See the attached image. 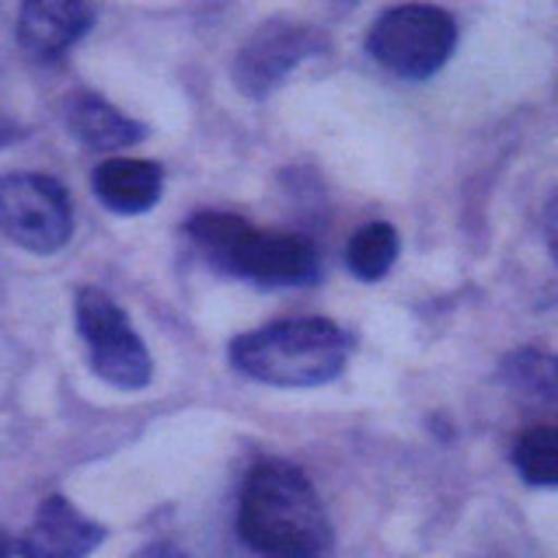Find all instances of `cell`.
Instances as JSON below:
<instances>
[{
  "instance_id": "1",
  "label": "cell",
  "mask_w": 558,
  "mask_h": 558,
  "mask_svg": "<svg viewBox=\"0 0 558 558\" xmlns=\"http://www.w3.org/2000/svg\"><path fill=\"white\" fill-rule=\"evenodd\" d=\"M238 531L244 545L266 558H325L331 523L301 468L258 461L241 485Z\"/></svg>"
},
{
  "instance_id": "2",
  "label": "cell",
  "mask_w": 558,
  "mask_h": 558,
  "mask_svg": "<svg viewBox=\"0 0 558 558\" xmlns=\"http://www.w3.org/2000/svg\"><path fill=\"white\" fill-rule=\"evenodd\" d=\"M345 360L349 336L325 318L276 322L231 342L234 371L272 388H318L345 371Z\"/></svg>"
},
{
  "instance_id": "3",
  "label": "cell",
  "mask_w": 558,
  "mask_h": 558,
  "mask_svg": "<svg viewBox=\"0 0 558 558\" xmlns=\"http://www.w3.org/2000/svg\"><path fill=\"white\" fill-rule=\"evenodd\" d=\"M189 238L209 266L258 287H307L318 279V252L301 234H262L234 214H196Z\"/></svg>"
},
{
  "instance_id": "4",
  "label": "cell",
  "mask_w": 558,
  "mask_h": 558,
  "mask_svg": "<svg viewBox=\"0 0 558 558\" xmlns=\"http://www.w3.org/2000/svg\"><path fill=\"white\" fill-rule=\"evenodd\" d=\"M453 46H458V25H453V17L440 8H426V4L384 11L374 22L371 35H366L371 57L405 81L433 77L450 60Z\"/></svg>"
},
{
  "instance_id": "5",
  "label": "cell",
  "mask_w": 558,
  "mask_h": 558,
  "mask_svg": "<svg viewBox=\"0 0 558 558\" xmlns=\"http://www.w3.org/2000/svg\"><path fill=\"white\" fill-rule=\"evenodd\" d=\"M74 314H77V331L87 345L92 371L122 391L147 388L154 377V363H150L144 339H140L136 328L130 325L126 311H122L109 293L84 287L77 293Z\"/></svg>"
},
{
  "instance_id": "6",
  "label": "cell",
  "mask_w": 558,
  "mask_h": 558,
  "mask_svg": "<svg viewBox=\"0 0 558 558\" xmlns=\"http://www.w3.org/2000/svg\"><path fill=\"white\" fill-rule=\"evenodd\" d=\"M0 231L25 252H60L74 231L66 189L49 174H4L0 179Z\"/></svg>"
},
{
  "instance_id": "7",
  "label": "cell",
  "mask_w": 558,
  "mask_h": 558,
  "mask_svg": "<svg viewBox=\"0 0 558 558\" xmlns=\"http://www.w3.org/2000/svg\"><path fill=\"white\" fill-rule=\"evenodd\" d=\"M318 49H322V35L311 25L279 22V17L258 25L234 57L231 74L238 92L248 98H266L287 81L293 66H301Z\"/></svg>"
},
{
  "instance_id": "8",
  "label": "cell",
  "mask_w": 558,
  "mask_h": 558,
  "mask_svg": "<svg viewBox=\"0 0 558 558\" xmlns=\"http://www.w3.org/2000/svg\"><path fill=\"white\" fill-rule=\"evenodd\" d=\"M98 11L81 0H28L17 14V43L35 60H57L92 32Z\"/></svg>"
},
{
  "instance_id": "9",
  "label": "cell",
  "mask_w": 558,
  "mask_h": 558,
  "mask_svg": "<svg viewBox=\"0 0 558 558\" xmlns=\"http://www.w3.org/2000/svg\"><path fill=\"white\" fill-rule=\"evenodd\" d=\"M101 541V523L77 513L63 496H49L22 537V558H87Z\"/></svg>"
},
{
  "instance_id": "10",
  "label": "cell",
  "mask_w": 558,
  "mask_h": 558,
  "mask_svg": "<svg viewBox=\"0 0 558 558\" xmlns=\"http://www.w3.org/2000/svg\"><path fill=\"white\" fill-rule=\"evenodd\" d=\"M95 196L101 206H109L112 214L133 217L147 214V209L161 199L165 171L154 161H133V157H112L95 168Z\"/></svg>"
},
{
  "instance_id": "11",
  "label": "cell",
  "mask_w": 558,
  "mask_h": 558,
  "mask_svg": "<svg viewBox=\"0 0 558 558\" xmlns=\"http://www.w3.org/2000/svg\"><path fill=\"white\" fill-rule=\"evenodd\" d=\"M66 126L81 144L92 150H122L133 147L147 136L144 122L122 116L116 105H109L98 95H74L66 105Z\"/></svg>"
},
{
  "instance_id": "12",
  "label": "cell",
  "mask_w": 558,
  "mask_h": 558,
  "mask_svg": "<svg viewBox=\"0 0 558 558\" xmlns=\"http://www.w3.org/2000/svg\"><path fill=\"white\" fill-rule=\"evenodd\" d=\"M502 380L534 405L558 409V356L541 353V349H520L502 360Z\"/></svg>"
},
{
  "instance_id": "13",
  "label": "cell",
  "mask_w": 558,
  "mask_h": 558,
  "mask_svg": "<svg viewBox=\"0 0 558 558\" xmlns=\"http://www.w3.org/2000/svg\"><path fill=\"white\" fill-rule=\"evenodd\" d=\"M395 258H398V231L384 220L360 227L345 248V266L353 276H360L363 283H374V279L388 276Z\"/></svg>"
},
{
  "instance_id": "14",
  "label": "cell",
  "mask_w": 558,
  "mask_h": 558,
  "mask_svg": "<svg viewBox=\"0 0 558 558\" xmlns=\"http://www.w3.org/2000/svg\"><path fill=\"white\" fill-rule=\"evenodd\" d=\"M513 464L523 482L558 485V426L527 429L513 444Z\"/></svg>"
},
{
  "instance_id": "15",
  "label": "cell",
  "mask_w": 558,
  "mask_h": 558,
  "mask_svg": "<svg viewBox=\"0 0 558 558\" xmlns=\"http://www.w3.org/2000/svg\"><path fill=\"white\" fill-rule=\"evenodd\" d=\"M545 234H548V244H551V255L558 258V199L548 206V217H545Z\"/></svg>"
},
{
  "instance_id": "16",
  "label": "cell",
  "mask_w": 558,
  "mask_h": 558,
  "mask_svg": "<svg viewBox=\"0 0 558 558\" xmlns=\"http://www.w3.org/2000/svg\"><path fill=\"white\" fill-rule=\"evenodd\" d=\"M17 136H22V126H17V122H11L8 116H0V147L14 144Z\"/></svg>"
},
{
  "instance_id": "17",
  "label": "cell",
  "mask_w": 558,
  "mask_h": 558,
  "mask_svg": "<svg viewBox=\"0 0 558 558\" xmlns=\"http://www.w3.org/2000/svg\"><path fill=\"white\" fill-rule=\"evenodd\" d=\"M0 558H11V541L4 531H0Z\"/></svg>"
}]
</instances>
